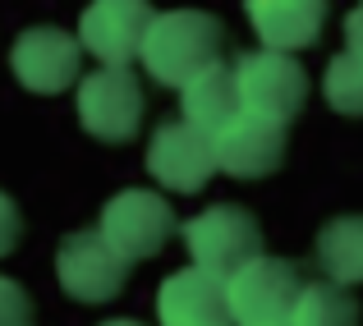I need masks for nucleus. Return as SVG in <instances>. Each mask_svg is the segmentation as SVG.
Here are the masks:
<instances>
[{"instance_id":"nucleus-8","label":"nucleus","mask_w":363,"mask_h":326,"mask_svg":"<svg viewBox=\"0 0 363 326\" xmlns=\"http://www.w3.org/2000/svg\"><path fill=\"white\" fill-rule=\"evenodd\" d=\"M79 120L101 142H129L143 124V88L129 69H101L79 79Z\"/></svg>"},{"instance_id":"nucleus-15","label":"nucleus","mask_w":363,"mask_h":326,"mask_svg":"<svg viewBox=\"0 0 363 326\" xmlns=\"http://www.w3.org/2000/svg\"><path fill=\"white\" fill-rule=\"evenodd\" d=\"M318 262L331 285L363 281V216H336L318 230Z\"/></svg>"},{"instance_id":"nucleus-13","label":"nucleus","mask_w":363,"mask_h":326,"mask_svg":"<svg viewBox=\"0 0 363 326\" xmlns=\"http://www.w3.org/2000/svg\"><path fill=\"white\" fill-rule=\"evenodd\" d=\"M327 0H248V23L267 51H303L322 37Z\"/></svg>"},{"instance_id":"nucleus-21","label":"nucleus","mask_w":363,"mask_h":326,"mask_svg":"<svg viewBox=\"0 0 363 326\" xmlns=\"http://www.w3.org/2000/svg\"><path fill=\"white\" fill-rule=\"evenodd\" d=\"M101 326H143V322H133V317H116V322H101Z\"/></svg>"},{"instance_id":"nucleus-16","label":"nucleus","mask_w":363,"mask_h":326,"mask_svg":"<svg viewBox=\"0 0 363 326\" xmlns=\"http://www.w3.org/2000/svg\"><path fill=\"white\" fill-rule=\"evenodd\" d=\"M290 326H359V303L345 294V285H331V281L303 285Z\"/></svg>"},{"instance_id":"nucleus-5","label":"nucleus","mask_w":363,"mask_h":326,"mask_svg":"<svg viewBox=\"0 0 363 326\" xmlns=\"http://www.w3.org/2000/svg\"><path fill=\"white\" fill-rule=\"evenodd\" d=\"M299 294V266L262 253L230 276V317L235 326H290Z\"/></svg>"},{"instance_id":"nucleus-10","label":"nucleus","mask_w":363,"mask_h":326,"mask_svg":"<svg viewBox=\"0 0 363 326\" xmlns=\"http://www.w3.org/2000/svg\"><path fill=\"white\" fill-rule=\"evenodd\" d=\"M147 170L170 193H198V189L216 175L212 133L194 129L189 120L161 124V129L152 133V147H147Z\"/></svg>"},{"instance_id":"nucleus-3","label":"nucleus","mask_w":363,"mask_h":326,"mask_svg":"<svg viewBox=\"0 0 363 326\" xmlns=\"http://www.w3.org/2000/svg\"><path fill=\"white\" fill-rule=\"evenodd\" d=\"M184 244L194 266L230 281L240 266L262 257V225L244 207H207L184 225Z\"/></svg>"},{"instance_id":"nucleus-22","label":"nucleus","mask_w":363,"mask_h":326,"mask_svg":"<svg viewBox=\"0 0 363 326\" xmlns=\"http://www.w3.org/2000/svg\"><path fill=\"white\" fill-rule=\"evenodd\" d=\"M359 5H363V0H359Z\"/></svg>"},{"instance_id":"nucleus-11","label":"nucleus","mask_w":363,"mask_h":326,"mask_svg":"<svg viewBox=\"0 0 363 326\" xmlns=\"http://www.w3.org/2000/svg\"><path fill=\"white\" fill-rule=\"evenodd\" d=\"M212 152L216 170H225L230 179H262L285 161V124L240 111L225 129L212 133Z\"/></svg>"},{"instance_id":"nucleus-17","label":"nucleus","mask_w":363,"mask_h":326,"mask_svg":"<svg viewBox=\"0 0 363 326\" xmlns=\"http://www.w3.org/2000/svg\"><path fill=\"white\" fill-rule=\"evenodd\" d=\"M322 97L340 115H363V55L345 51L327 64V74H322Z\"/></svg>"},{"instance_id":"nucleus-19","label":"nucleus","mask_w":363,"mask_h":326,"mask_svg":"<svg viewBox=\"0 0 363 326\" xmlns=\"http://www.w3.org/2000/svg\"><path fill=\"white\" fill-rule=\"evenodd\" d=\"M18 235H23V216H18L14 198H9V193H0V257L18 248Z\"/></svg>"},{"instance_id":"nucleus-1","label":"nucleus","mask_w":363,"mask_h":326,"mask_svg":"<svg viewBox=\"0 0 363 326\" xmlns=\"http://www.w3.org/2000/svg\"><path fill=\"white\" fill-rule=\"evenodd\" d=\"M221 46H225V33L207 9H166V14L152 18L138 60L157 83L184 88L203 69L221 64Z\"/></svg>"},{"instance_id":"nucleus-18","label":"nucleus","mask_w":363,"mask_h":326,"mask_svg":"<svg viewBox=\"0 0 363 326\" xmlns=\"http://www.w3.org/2000/svg\"><path fill=\"white\" fill-rule=\"evenodd\" d=\"M28 317H33L28 290L18 281H9V276H0V326H28Z\"/></svg>"},{"instance_id":"nucleus-6","label":"nucleus","mask_w":363,"mask_h":326,"mask_svg":"<svg viewBox=\"0 0 363 326\" xmlns=\"http://www.w3.org/2000/svg\"><path fill=\"white\" fill-rule=\"evenodd\" d=\"M55 276L60 290L79 303H106L129 281V262L97 235V230H74L55 248Z\"/></svg>"},{"instance_id":"nucleus-7","label":"nucleus","mask_w":363,"mask_h":326,"mask_svg":"<svg viewBox=\"0 0 363 326\" xmlns=\"http://www.w3.org/2000/svg\"><path fill=\"white\" fill-rule=\"evenodd\" d=\"M79 64H83V42L65 28H23L9 46V69L37 97H55V92L79 83Z\"/></svg>"},{"instance_id":"nucleus-4","label":"nucleus","mask_w":363,"mask_h":326,"mask_svg":"<svg viewBox=\"0 0 363 326\" xmlns=\"http://www.w3.org/2000/svg\"><path fill=\"white\" fill-rule=\"evenodd\" d=\"M235 79H240V101L248 115L272 124H290L294 115L308 101V74L294 55L285 51H248L235 64Z\"/></svg>"},{"instance_id":"nucleus-14","label":"nucleus","mask_w":363,"mask_h":326,"mask_svg":"<svg viewBox=\"0 0 363 326\" xmlns=\"http://www.w3.org/2000/svg\"><path fill=\"white\" fill-rule=\"evenodd\" d=\"M179 106H184V120L194 124V129H203V133L225 129V124L244 111L235 69L221 60V64H212V69H203L198 79H189L184 88H179Z\"/></svg>"},{"instance_id":"nucleus-2","label":"nucleus","mask_w":363,"mask_h":326,"mask_svg":"<svg viewBox=\"0 0 363 326\" xmlns=\"http://www.w3.org/2000/svg\"><path fill=\"white\" fill-rule=\"evenodd\" d=\"M97 235L133 266V262H147V257H157L166 248V239L175 235V212L152 189H120L101 207Z\"/></svg>"},{"instance_id":"nucleus-9","label":"nucleus","mask_w":363,"mask_h":326,"mask_svg":"<svg viewBox=\"0 0 363 326\" xmlns=\"http://www.w3.org/2000/svg\"><path fill=\"white\" fill-rule=\"evenodd\" d=\"M152 5L147 0H92L79 18V42L88 55H97L111 69H129V60L143 55L152 28Z\"/></svg>"},{"instance_id":"nucleus-12","label":"nucleus","mask_w":363,"mask_h":326,"mask_svg":"<svg viewBox=\"0 0 363 326\" xmlns=\"http://www.w3.org/2000/svg\"><path fill=\"white\" fill-rule=\"evenodd\" d=\"M157 317L161 326H230V281L203 266H184L166 276L157 294Z\"/></svg>"},{"instance_id":"nucleus-20","label":"nucleus","mask_w":363,"mask_h":326,"mask_svg":"<svg viewBox=\"0 0 363 326\" xmlns=\"http://www.w3.org/2000/svg\"><path fill=\"white\" fill-rule=\"evenodd\" d=\"M345 46H350L354 55H363V5L345 14Z\"/></svg>"}]
</instances>
